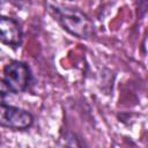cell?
I'll use <instances>...</instances> for the list:
<instances>
[{
	"instance_id": "obj_6",
	"label": "cell",
	"mask_w": 148,
	"mask_h": 148,
	"mask_svg": "<svg viewBox=\"0 0 148 148\" xmlns=\"http://www.w3.org/2000/svg\"><path fill=\"white\" fill-rule=\"evenodd\" d=\"M2 1H3V0H0V2H2Z\"/></svg>"
},
{
	"instance_id": "obj_1",
	"label": "cell",
	"mask_w": 148,
	"mask_h": 148,
	"mask_svg": "<svg viewBox=\"0 0 148 148\" xmlns=\"http://www.w3.org/2000/svg\"><path fill=\"white\" fill-rule=\"evenodd\" d=\"M49 10L54 20L71 35L77 38H90L94 32V23L87 14L77 8L49 6Z\"/></svg>"
},
{
	"instance_id": "obj_2",
	"label": "cell",
	"mask_w": 148,
	"mask_h": 148,
	"mask_svg": "<svg viewBox=\"0 0 148 148\" xmlns=\"http://www.w3.org/2000/svg\"><path fill=\"white\" fill-rule=\"evenodd\" d=\"M3 80L10 92L18 94L24 91L31 80L29 66L18 60L8 62L3 67Z\"/></svg>"
},
{
	"instance_id": "obj_3",
	"label": "cell",
	"mask_w": 148,
	"mask_h": 148,
	"mask_svg": "<svg viewBox=\"0 0 148 148\" xmlns=\"http://www.w3.org/2000/svg\"><path fill=\"white\" fill-rule=\"evenodd\" d=\"M32 123L34 117L30 112L0 102V127L21 131L29 128Z\"/></svg>"
},
{
	"instance_id": "obj_5",
	"label": "cell",
	"mask_w": 148,
	"mask_h": 148,
	"mask_svg": "<svg viewBox=\"0 0 148 148\" xmlns=\"http://www.w3.org/2000/svg\"><path fill=\"white\" fill-rule=\"evenodd\" d=\"M9 92H10V90L7 87L3 77H0V102H2L9 95Z\"/></svg>"
},
{
	"instance_id": "obj_4",
	"label": "cell",
	"mask_w": 148,
	"mask_h": 148,
	"mask_svg": "<svg viewBox=\"0 0 148 148\" xmlns=\"http://www.w3.org/2000/svg\"><path fill=\"white\" fill-rule=\"evenodd\" d=\"M22 29L15 18L0 16V43L10 47H17L22 43Z\"/></svg>"
}]
</instances>
